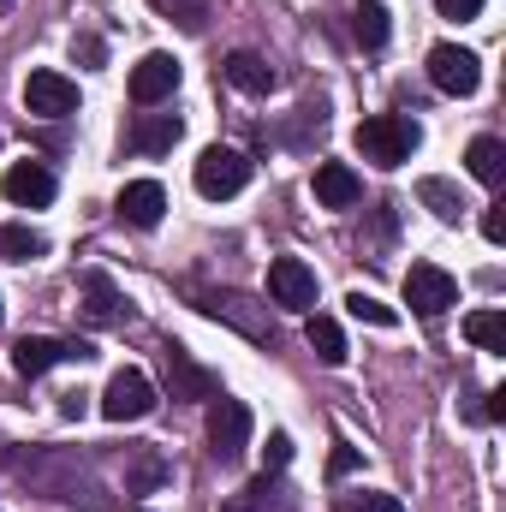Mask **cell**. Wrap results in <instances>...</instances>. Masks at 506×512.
Instances as JSON below:
<instances>
[{"label": "cell", "mask_w": 506, "mask_h": 512, "mask_svg": "<svg viewBox=\"0 0 506 512\" xmlns=\"http://www.w3.org/2000/svg\"><path fill=\"white\" fill-rule=\"evenodd\" d=\"M42 251H48L42 233H30V227H18V221L0 227V262H36Z\"/></svg>", "instance_id": "484cf974"}, {"label": "cell", "mask_w": 506, "mask_h": 512, "mask_svg": "<svg viewBox=\"0 0 506 512\" xmlns=\"http://www.w3.org/2000/svg\"><path fill=\"white\" fill-rule=\"evenodd\" d=\"M352 471H358V447H334L328 453V483H346Z\"/></svg>", "instance_id": "1f68e13d"}, {"label": "cell", "mask_w": 506, "mask_h": 512, "mask_svg": "<svg viewBox=\"0 0 506 512\" xmlns=\"http://www.w3.org/2000/svg\"><path fill=\"white\" fill-rule=\"evenodd\" d=\"M405 304H411V316L435 322V316H447L459 304V280L441 262H411L405 268Z\"/></svg>", "instance_id": "5b68a950"}, {"label": "cell", "mask_w": 506, "mask_h": 512, "mask_svg": "<svg viewBox=\"0 0 506 512\" xmlns=\"http://www.w3.org/2000/svg\"><path fill=\"white\" fill-rule=\"evenodd\" d=\"M96 346L90 340H48V334H24L12 346V370L18 376H48L54 364H90Z\"/></svg>", "instance_id": "ba28073f"}, {"label": "cell", "mask_w": 506, "mask_h": 512, "mask_svg": "<svg viewBox=\"0 0 506 512\" xmlns=\"http://www.w3.org/2000/svg\"><path fill=\"white\" fill-rule=\"evenodd\" d=\"M429 84L441 90V96H477L483 90V60L471 54V48H459V42H435L429 48Z\"/></svg>", "instance_id": "52a82bcc"}, {"label": "cell", "mask_w": 506, "mask_h": 512, "mask_svg": "<svg viewBox=\"0 0 506 512\" xmlns=\"http://www.w3.org/2000/svg\"><path fill=\"white\" fill-rule=\"evenodd\" d=\"M185 298H191L209 322L245 334L251 346H274V316H268V304L251 298V292H227V286H197V280H185Z\"/></svg>", "instance_id": "7a4b0ae2"}, {"label": "cell", "mask_w": 506, "mask_h": 512, "mask_svg": "<svg viewBox=\"0 0 506 512\" xmlns=\"http://www.w3.org/2000/svg\"><path fill=\"white\" fill-rule=\"evenodd\" d=\"M161 364H167V387H173V399H179V405H209V399L221 393V376H215V370H203L179 340H167V346H161Z\"/></svg>", "instance_id": "9c48e42d"}, {"label": "cell", "mask_w": 506, "mask_h": 512, "mask_svg": "<svg viewBox=\"0 0 506 512\" xmlns=\"http://www.w3.org/2000/svg\"><path fill=\"white\" fill-rule=\"evenodd\" d=\"M161 18H173L185 36H203L209 30V0H149Z\"/></svg>", "instance_id": "83f0119b"}, {"label": "cell", "mask_w": 506, "mask_h": 512, "mask_svg": "<svg viewBox=\"0 0 506 512\" xmlns=\"http://www.w3.org/2000/svg\"><path fill=\"white\" fill-rule=\"evenodd\" d=\"M435 6H441V18H453V24H471L489 0H435Z\"/></svg>", "instance_id": "d6a6232c"}, {"label": "cell", "mask_w": 506, "mask_h": 512, "mask_svg": "<svg viewBox=\"0 0 506 512\" xmlns=\"http://www.w3.org/2000/svg\"><path fill=\"white\" fill-rule=\"evenodd\" d=\"M387 30H393V12H387L381 0H364V6L352 12V36H358L364 48H381V42H387Z\"/></svg>", "instance_id": "4316f807"}, {"label": "cell", "mask_w": 506, "mask_h": 512, "mask_svg": "<svg viewBox=\"0 0 506 512\" xmlns=\"http://www.w3.org/2000/svg\"><path fill=\"white\" fill-rule=\"evenodd\" d=\"M346 310H352L358 322H370V328H399V310H393V304H381L376 292H352V298H346Z\"/></svg>", "instance_id": "f546056e"}, {"label": "cell", "mask_w": 506, "mask_h": 512, "mask_svg": "<svg viewBox=\"0 0 506 512\" xmlns=\"http://www.w3.org/2000/svg\"><path fill=\"white\" fill-rule=\"evenodd\" d=\"M251 405L245 399H227V393H215L209 399V453L221 459V465H233V459H245V447H251Z\"/></svg>", "instance_id": "8992f818"}, {"label": "cell", "mask_w": 506, "mask_h": 512, "mask_svg": "<svg viewBox=\"0 0 506 512\" xmlns=\"http://www.w3.org/2000/svg\"><path fill=\"white\" fill-rule=\"evenodd\" d=\"M465 167H471V179H483V185H501V179H506V143H501V137H471V149H465Z\"/></svg>", "instance_id": "7402d4cb"}, {"label": "cell", "mask_w": 506, "mask_h": 512, "mask_svg": "<svg viewBox=\"0 0 506 512\" xmlns=\"http://www.w3.org/2000/svg\"><path fill=\"white\" fill-rule=\"evenodd\" d=\"M12 459H18V447H6V441H0V471H12Z\"/></svg>", "instance_id": "8d00e7d4"}, {"label": "cell", "mask_w": 506, "mask_h": 512, "mask_svg": "<svg viewBox=\"0 0 506 512\" xmlns=\"http://www.w3.org/2000/svg\"><path fill=\"white\" fill-rule=\"evenodd\" d=\"M483 239H489V245L506 239V203H489V209H483Z\"/></svg>", "instance_id": "e575fe53"}, {"label": "cell", "mask_w": 506, "mask_h": 512, "mask_svg": "<svg viewBox=\"0 0 506 512\" xmlns=\"http://www.w3.org/2000/svg\"><path fill=\"white\" fill-rule=\"evenodd\" d=\"M155 411V387L143 370H114L108 387H102V417L108 423H143Z\"/></svg>", "instance_id": "30bf717a"}, {"label": "cell", "mask_w": 506, "mask_h": 512, "mask_svg": "<svg viewBox=\"0 0 506 512\" xmlns=\"http://www.w3.org/2000/svg\"><path fill=\"white\" fill-rule=\"evenodd\" d=\"M304 340H310V352H316L322 364H346V334H340L334 316H310V322H304Z\"/></svg>", "instance_id": "cb8c5ba5"}, {"label": "cell", "mask_w": 506, "mask_h": 512, "mask_svg": "<svg viewBox=\"0 0 506 512\" xmlns=\"http://www.w3.org/2000/svg\"><path fill=\"white\" fill-rule=\"evenodd\" d=\"M114 215H120L126 227H155V221L167 215V191H161L155 179H131L126 191H120V203H114Z\"/></svg>", "instance_id": "9a60e30c"}, {"label": "cell", "mask_w": 506, "mask_h": 512, "mask_svg": "<svg viewBox=\"0 0 506 512\" xmlns=\"http://www.w3.org/2000/svg\"><path fill=\"white\" fill-rule=\"evenodd\" d=\"M72 60H84V66L96 72V66L108 60V48H102V36H90V30H84V36H72Z\"/></svg>", "instance_id": "4dcf8cb0"}, {"label": "cell", "mask_w": 506, "mask_h": 512, "mask_svg": "<svg viewBox=\"0 0 506 512\" xmlns=\"http://www.w3.org/2000/svg\"><path fill=\"white\" fill-rule=\"evenodd\" d=\"M227 84L245 90V96H268V90H274V66H268L262 54H251V48H233V54H227Z\"/></svg>", "instance_id": "ffe728a7"}, {"label": "cell", "mask_w": 506, "mask_h": 512, "mask_svg": "<svg viewBox=\"0 0 506 512\" xmlns=\"http://www.w3.org/2000/svg\"><path fill=\"white\" fill-rule=\"evenodd\" d=\"M167 477H173V465L161 459V447H131V453H126V495H131V501L155 495Z\"/></svg>", "instance_id": "ac0fdd59"}, {"label": "cell", "mask_w": 506, "mask_h": 512, "mask_svg": "<svg viewBox=\"0 0 506 512\" xmlns=\"http://www.w3.org/2000/svg\"><path fill=\"white\" fill-rule=\"evenodd\" d=\"M173 90H179V60H173V54L155 48V54H143V60L131 66V102H137V108H155V102H167Z\"/></svg>", "instance_id": "4fadbf2b"}, {"label": "cell", "mask_w": 506, "mask_h": 512, "mask_svg": "<svg viewBox=\"0 0 506 512\" xmlns=\"http://www.w3.org/2000/svg\"><path fill=\"white\" fill-rule=\"evenodd\" d=\"M334 512H405V507L387 489H340L334 495Z\"/></svg>", "instance_id": "f1b7e54d"}, {"label": "cell", "mask_w": 506, "mask_h": 512, "mask_svg": "<svg viewBox=\"0 0 506 512\" xmlns=\"http://www.w3.org/2000/svg\"><path fill=\"white\" fill-rule=\"evenodd\" d=\"M60 417H84V393H60Z\"/></svg>", "instance_id": "d590c367"}, {"label": "cell", "mask_w": 506, "mask_h": 512, "mask_svg": "<svg viewBox=\"0 0 506 512\" xmlns=\"http://www.w3.org/2000/svg\"><path fill=\"white\" fill-rule=\"evenodd\" d=\"M0 191H6V203H18V209H48L54 191H60V179H54L42 161H12L6 179H0Z\"/></svg>", "instance_id": "5bb4252c"}, {"label": "cell", "mask_w": 506, "mask_h": 512, "mask_svg": "<svg viewBox=\"0 0 506 512\" xmlns=\"http://www.w3.org/2000/svg\"><path fill=\"white\" fill-rule=\"evenodd\" d=\"M268 304L280 310H316V268L298 256H274L268 262Z\"/></svg>", "instance_id": "8fae6325"}, {"label": "cell", "mask_w": 506, "mask_h": 512, "mask_svg": "<svg viewBox=\"0 0 506 512\" xmlns=\"http://www.w3.org/2000/svg\"><path fill=\"white\" fill-rule=\"evenodd\" d=\"M0 316H6V304H0Z\"/></svg>", "instance_id": "74e56055"}, {"label": "cell", "mask_w": 506, "mask_h": 512, "mask_svg": "<svg viewBox=\"0 0 506 512\" xmlns=\"http://www.w3.org/2000/svg\"><path fill=\"white\" fill-rule=\"evenodd\" d=\"M24 108L36 120H72L78 114V84L66 72H30L24 78Z\"/></svg>", "instance_id": "7c38bea8"}, {"label": "cell", "mask_w": 506, "mask_h": 512, "mask_svg": "<svg viewBox=\"0 0 506 512\" xmlns=\"http://www.w3.org/2000/svg\"><path fill=\"white\" fill-rule=\"evenodd\" d=\"M286 465H292V435H268V471L280 477Z\"/></svg>", "instance_id": "836d02e7"}, {"label": "cell", "mask_w": 506, "mask_h": 512, "mask_svg": "<svg viewBox=\"0 0 506 512\" xmlns=\"http://www.w3.org/2000/svg\"><path fill=\"white\" fill-rule=\"evenodd\" d=\"M417 203H423L435 221H447V227L465 215V197H459V185H453V179H435V173H429V179H417Z\"/></svg>", "instance_id": "44dd1931"}, {"label": "cell", "mask_w": 506, "mask_h": 512, "mask_svg": "<svg viewBox=\"0 0 506 512\" xmlns=\"http://www.w3.org/2000/svg\"><path fill=\"white\" fill-rule=\"evenodd\" d=\"M358 197H364V179L346 161H322L316 167V203L322 209H358Z\"/></svg>", "instance_id": "2e32d148"}, {"label": "cell", "mask_w": 506, "mask_h": 512, "mask_svg": "<svg viewBox=\"0 0 506 512\" xmlns=\"http://www.w3.org/2000/svg\"><path fill=\"white\" fill-rule=\"evenodd\" d=\"M280 501H286V483H280L274 471H262V477H256V483H245V489H239V495H233L221 512H274Z\"/></svg>", "instance_id": "603a6c76"}, {"label": "cell", "mask_w": 506, "mask_h": 512, "mask_svg": "<svg viewBox=\"0 0 506 512\" xmlns=\"http://www.w3.org/2000/svg\"><path fill=\"white\" fill-rule=\"evenodd\" d=\"M465 340L477 352H506V316L501 310H471L465 316Z\"/></svg>", "instance_id": "d4e9b609"}, {"label": "cell", "mask_w": 506, "mask_h": 512, "mask_svg": "<svg viewBox=\"0 0 506 512\" xmlns=\"http://www.w3.org/2000/svg\"><path fill=\"white\" fill-rule=\"evenodd\" d=\"M12 471H18V483H24L30 495H42V501L84 507V512H114L102 477H96V465H90L84 453H72V447H18Z\"/></svg>", "instance_id": "6da1fadb"}, {"label": "cell", "mask_w": 506, "mask_h": 512, "mask_svg": "<svg viewBox=\"0 0 506 512\" xmlns=\"http://www.w3.org/2000/svg\"><path fill=\"white\" fill-rule=\"evenodd\" d=\"M191 179H197V191H203L209 203H227V197H239V191L251 185V155L233 149V143H209V149L197 155Z\"/></svg>", "instance_id": "277c9868"}, {"label": "cell", "mask_w": 506, "mask_h": 512, "mask_svg": "<svg viewBox=\"0 0 506 512\" xmlns=\"http://www.w3.org/2000/svg\"><path fill=\"white\" fill-rule=\"evenodd\" d=\"M179 137H185V120H179V114H137L131 149H137V155H167Z\"/></svg>", "instance_id": "d6986e66"}, {"label": "cell", "mask_w": 506, "mask_h": 512, "mask_svg": "<svg viewBox=\"0 0 506 512\" xmlns=\"http://www.w3.org/2000/svg\"><path fill=\"white\" fill-rule=\"evenodd\" d=\"M417 143H423V131L405 114H376V120L358 126V155L376 161V167H405L417 155Z\"/></svg>", "instance_id": "3957f363"}, {"label": "cell", "mask_w": 506, "mask_h": 512, "mask_svg": "<svg viewBox=\"0 0 506 512\" xmlns=\"http://www.w3.org/2000/svg\"><path fill=\"white\" fill-rule=\"evenodd\" d=\"M84 316H90L96 328H114V322H126V298H120L114 274H102V268H90V274H84Z\"/></svg>", "instance_id": "e0dca14e"}]
</instances>
